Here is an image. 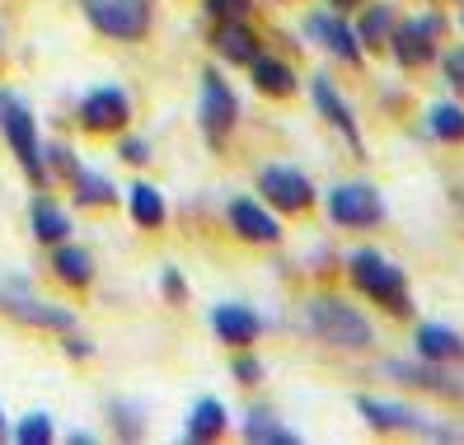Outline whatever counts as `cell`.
Listing matches in <instances>:
<instances>
[{"mask_svg": "<svg viewBox=\"0 0 464 445\" xmlns=\"http://www.w3.org/2000/svg\"><path fill=\"white\" fill-rule=\"evenodd\" d=\"M352 282H357L371 300H380L390 314H413V305H408V286H403V272L380 258L375 248H362V254H352Z\"/></svg>", "mask_w": 464, "mask_h": 445, "instance_id": "cell-1", "label": "cell"}, {"mask_svg": "<svg viewBox=\"0 0 464 445\" xmlns=\"http://www.w3.org/2000/svg\"><path fill=\"white\" fill-rule=\"evenodd\" d=\"M310 328L319 333L324 343H334V347H371V338H375L371 324L338 295L310 300Z\"/></svg>", "mask_w": 464, "mask_h": 445, "instance_id": "cell-2", "label": "cell"}, {"mask_svg": "<svg viewBox=\"0 0 464 445\" xmlns=\"http://www.w3.org/2000/svg\"><path fill=\"white\" fill-rule=\"evenodd\" d=\"M0 127H5L10 146H14L19 164H24V169H29V179H34V183H43V179H47V164H43V146H38V131H34V113H29V108H24L19 99L0 94Z\"/></svg>", "mask_w": 464, "mask_h": 445, "instance_id": "cell-3", "label": "cell"}, {"mask_svg": "<svg viewBox=\"0 0 464 445\" xmlns=\"http://www.w3.org/2000/svg\"><path fill=\"white\" fill-rule=\"evenodd\" d=\"M85 19L108 38H141L150 29L146 0H85Z\"/></svg>", "mask_w": 464, "mask_h": 445, "instance_id": "cell-4", "label": "cell"}, {"mask_svg": "<svg viewBox=\"0 0 464 445\" xmlns=\"http://www.w3.org/2000/svg\"><path fill=\"white\" fill-rule=\"evenodd\" d=\"M258 188H263V198L277 207V211H305L310 207V179L300 174V169H291V164H267L263 169V179H258Z\"/></svg>", "mask_w": 464, "mask_h": 445, "instance_id": "cell-5", "label": "cell"}, {"mask_svg": "<svg viewBox=\"0 0 464 445\" xmlns=\"http://www.w3.org/2000/svg\"><path fill=\"white\" fill-rule=\"evenodd\" d=\"M235 118H239V103H235L230 85L216 71H207V80H202V131H207V141H226Z\"/></svg>", "mask_w": 464, "mask_h": 445, "instance_id": "cell-6", "label": "cell"}, {"mask_svg": "<svg viewBox=\"0 0 464 445\" xmlns=\"http://www.w3.org/2000/svg\"><path fill=\"white\" fill-rule=\"evenodd\" d=\"M80 122H85L90 131H122L131 122V103L122 90L103 85L94 94H85V103H80Z\"/></svg>", "mask_w": 464, "mask_h": 445, "instance_id": "cell-7", "label": "cell"}, {"mask_svg": "<svg viewBox=\"0 0 464 445\" xmlns=\"http://www.w3.org/2000/svg\"><path fill=\"white\" fill-rule=\"evenodd\" d=\"M329 211H334L338 226H375V220L385 216L375 188H366V183H347V188L329 192Z\"/></svg>", "mask_w": 464, "mask_h": 445, "instance_id": "cell-8", "label": "cell"}, {"mask_svg": "<svg viewBox=\"0 0 464 445\" xmlns=\"http://www.w3.org/2000/svg\"><path fill=\"white\" fill-rule=\"evenodd\" d=\"M436 34H441V19H413L394 29V57L403 66H427L436 57Z\"/></svg>", "mask_w": 464, "mask_h": 445, "instance_id": "cell-9", "label": "cell"}, {"mask_svg": "<svg viewBox=\"0 0 464 445\" xmlns=\"http://www.w3.org/2000/svg\"><path fill=\"white\" fill-rule=\"evenodd\" d=\"M357 412L366 417L371 427H380V431H418V427H427V417L418 408L385 403V399H357Z\"/></svg>", "mask_w": 464, "mask_h": 445, "instance_id": "cell-10", "label": "cell"}, {"mask_svg": "<svg viewBox=\"0 0 464 445\" xmlns=\"http://www.w3.org/2000/svg\"><path fill=\"white\" fill-rule=\"evenodd\" d=\"M310 90H314V103H319V113L329 118V122H334V127H338V131L347 136V146H352V150L362 155L366 146H362V136H357V118H352V108H347V103L338 99V90H334V80H324V75H319V80H314Z\"/></svg>", "mask_w": 464, "mask_h": 445, "instance_id": "cell-11", "label": "cell"}, {"mask_svg": "<svg viewBox=\"0 0 464 445\" xmlns=\"http://www.w3.org/2000/svg\"><path fill=\"white\" fill-rule=\"evenodd\" d=\"M230 226H235L244 239H254V244H277V239H282V226H277V220H272L258 202H249V198L230 202Z\"/></svg>", "mask_w": 464, "mask_h": 445, "instance_id": "cell-12", "label": "cell"}, {"mask_svg": "<svg viewBox=\"0 0 464 445\" xmlns=\"http://www.w3.org/2000/svg\"><path fill=\"white\" fill-rule=\"evenodd\" d=\"M211 328H216V338H221V343L244 347V343L258 338V314L239 310V305H221V310H211Z\"/></svg>", "mask_w": 464, "mask_h": 445, "instance_id": "cell-13", "label": "cell"}, {"mask_svg": "<svg viewBox=\"0 0 464 445\" xmlns=\"http://www.w3.org/2000/svg\"><path fill=\"white\" fill-rule=\"evenodd\" d=\"M418 352L422 361H459L464 356V338L446 324H422L418 328Z\"/></svg>", "mask_w": 464, "mask_h": 445, "instance_id": "cell-14", "label": "cell"}, {"mask_svg": "<svg viewBox=\"0 0 464 445\" xmlns=\"http://www.w3.org/2000/svg\"><path fill=\"white\" fill-rule=\"evenodd\" d=\"M310 34H314L324 47H329L338 62H357V57H362V52H357V38H352V29H347L343 19H334V15H314V19H310Z\"/></svg>", "mask_w": 464, "mask_h": 445, "instance_id": "cell-15", "label": "cell"}, {"mask_svg": "<svg viewBox=\"0 0 464 445\" xmlns=\"http://www.w3.org/2000/svg\"><path fill=\"white\" fill-rule=\"evenodd\" d=\"M216 47H221V57H226V62H244V66H249V62H254L258 38H254L249 24H239V19H221V24H216Z\"/></svg>", "mask_w": 464, "mask_h": 445, "instance_id": "cell-16", "label": "cell"}, {"mask_svg": "<svg viewBox=\"0 0 464 445\" xmlns=\"http://www.w3.org/2000/svg\"><path fill=\"white\" fill-rule=\"evenodd\" d=\"M10 310H14V319H24V324H38V328H57V333H66L75 319H71V310H62V305H47V300H24V295H10Z\"/></svg>", "mask_w": 464, "mask_h": 445, "instance_id": "cell-17", "label": "cell"}, {"mask_svg": "<svg viewBox=\"0 0 464 445\" xmlns=\"http://www.w3.org/2000/svg\"><path fill=\"white\" fill-rule=\"evenodd\" d=\"M390 375H399V380H413V384H422V389H441V394H459V380H450L446 371H441V361H427V366H413V361H390Z\"/></svg>", "mask_w": 464, "mask_h": 445, "instance_id": "cell-18", "label": "cell"}, {"mask_svg": "<svg viewBox=\"0 0 464 445\" xmlns=\"http://www.w3.org/2000/svg\"><path fill=\"white\" fill-rule=\"evenodd\" d=\"M52 272L62 276V282H71V286H85L90 276H94V258L85 254V248H75V244H57V254H52Z\"/></svg>", "mask_w": 464, "mask_h": 445, "instance_id": "cell-19", "label": "cell"}, {"mask_svg": "<svg viewBox=\"0 0 464 445\" xmlns=\"http://www.w3.org/2000/svg\"><path fill=\"white\" fill-rule=\"evenodd\" d=\"M249 71H254V85L263 90V94H291L295 90V75H291V66H282V62H272V57H258L254 52V62H249Z\"/></svg>", "mask_w": 464, "mask_h": 445, "instance_id": "cell-20", "label": "cell"}, {"mask_svg": "<svg viewBox=\"0 0 464 445\" xmlns=\"http://www.w3.org/2000/svg\"><path fill=\"white\" fill-rule=\"evenodd\" d=\"M34 235H38L43 244H62V239L71 235L66 211H57L47 198H38V202H34Z\"/></svg>", "mask_w": 464, "mask_h": 445, "instance_id": "cell-21", "label": "cell"}, {"mask_svg": "<svg viewBox=\"0 0 464 445\" xmlns=\"http://www.w3.org/2000/svg\"><path fill=\"white\" fill-rule=\"evenodd\" d=\"M221 427H226V408L216 399H202L193 417H188V440H211V436H221Z\"/></svg>", "mask_w": 464, "mask_h": 445, "instance_id": "cell-22", "label": "cell"}, {"mask_svg": "<svg viewBox=\"0 0 464 445\" xmlns=\"http://www.w3.org/2000/svg\"><path fill=\"white\" fill-rule=\"evenodd\" d=\"M131 220H136V226H146V230L165 226V202H160L155 188H146V183L131 188Z\"/></svg>", "mask_w": 464, "mask_h": 445, "instance_id": "cell-23", "label": "cell"}, {"mask_svg": "<svg viewBox=\"0 0 464 445\" xmlns=\"http://www.w3.org/2000/svg\"><path fill=\"white\" fill-rule=\"evenodd\" d=\"M71 183H75V198L85 207H99V202L108 207V202H113V183H108L103 174H94V169H75Z\"/></svg>", "mask_w": 464, "mask_h": 445, "instance_id": "cell-24", "label": "cell"}, {"mask_svg": "<svg viewBox=\"0 0 464 445\" xmlns=\"http://www.w3.org/2000/svg\"><path fill=\"white\" fill-rule=\"evenodd\" d=\"M427 122H431V131L441 136V141H464V108H455V103H431Z\"/></svg>", "mask_w": 464, "mask_h": 445, "instance_id": "cell-25", "label": "cell"}, {"mask_svg": "<svg viewBox=\"0 0 464 445\" xmlns=\"http://www.w3.org/2000/svg\"><path fill=\"white\" fill-rule=\"evenodd\" d=\"M244 436H249V440H267V445H295V440H300L291 427H277V422H272L267 412H254L249 427H244Z\"/></svg>", "mask_w": 464, "mask_h": 445, "instance_id": "cell-26", "label": "cell"}, {"mask_svg": "<svg viewBox=\"0 0 464 445\" xmlns=\"http://www.w3.org/2000/svg\"><path fill=\"white\" fill-rule=\"evenodd\" d=\"M14 440H19V445H47V440H52V417H47V412H29V417L19 422Z\"/></svg>", "mask_w": 464, "mask_h": 445, "instance_id": "cell-27", "label": "cell"}, {"mask_svg": "<svg viewBox=\"0 0 464 445\" xmlns=\"http://www.w3.org/2000/svg\"><path fill=\"white\" fill-rule=\"evenodd\" d=\"M385 29H390V5H371L362 19V43H380Z\"/></svg>", "mask_w": 464, "mask_h": 445, "instance_id": "cell-28", "label": "cell"}, {"mask_svg": "<svg viewBox=\"0 0 464 445\" xmlns=\"http://www.w3.org/2000/svg\"><path fill=\"white\" fill-rule=\"evenodd\" d=\"M43 155L52 160V169H57V174H75V169H80V164H75V155H71L66 146H47Z\"/></svg>", "mask_w": 464, "mask_h": 445, "instance_id": "cell-29", "label": "cell"}, {"mask_svg": "<svg viewBox=\"0 0 464 445\" xmlns=\"http://www.w3.org/2000/svg\"><path fill=\"white\" fill-rule=\"evenodd\" d=\"M446 75H450L455 90H464V47H455L450 57H446Z\"/></svg>", "mask_w": 464, "mask_h": 445, "instance_id": "cell-30", "label": "cell"}, {"mask_svg": "<svg viewBox=\"0 0 464 445\" xmlns=\"http://www.w3.org/2000/svg\"><path fill=\"white\" fill-rule=\"evenodd\" d=\"M207 10H211V15H221V19H239L244 0H207Z\"/></svg>", "mask_w": 464, "mask_h": 445, "instance_id": "cell-31", "label": "cell"}, {"mask_svg": "<svg viewBox=\"0 0 464 445\" xmlns=\"http://www.w3.org/2000/svg\"><path fill=\"white\" fill-rule=\"evenodd\" d=\"M146 155H150L146 141H122V160H127V164H146Z\"/></svg>", "mask_w": 464, "mask_h": 445, "instance_id": "cell-32", "label": "cell"}, {"mask_svg": "<svg viewBox=\"0 0 464 445\" xmlns=\"http://www.w3.org/2000/svg\"><path fill=\"white\" fill-rule=\"evenodd\" d=\"M113 412L122 417V422H118V431H122V436H141V427H136V417H131V408H122V403H113Z\"/></svg>", "mask_w": 464, "mask_h": 445, "instance_id": "cell-33", "label": "cell"}, {"mask_svg": "<svg viewBox=\"0 0 464 445\" xmlns=\"http://www.w3.org/2000/svg\"><path fill=\"white\" fill-rule=\"evenodd\" d=\"M235 375H239V380H258V361L239 356V361H235Z\"/></svg>", "mask_w": 464, "mask_h": 445, "instance_id": "cell-34", "label": "cell"}, {"mask_svg": "<svg viewBox=\"0 0 464 445\" xmlns=\"http://www.w3.org/2000/svg\"><path fill=\"white\" fill-rule=\"evenodd\" d=\"M165 295H183V276L179 272H165Z\"/></svg>", "mask_w": 464, "mask_h": 445, "instance_id": "cell-35", "label": "cell"}, {"mask_svg": "<svg viewBox=\"0 0 464 445\" xmlns=\"http://www.w3.org/2000/svg\"><path fill=\"white\" fill-rule=\"evenodd\" d=\"M334 5H338V10H352V5H362V0H334Z\"/></svg>", "mask_w": 464, "mask_h": 445, "instance_id": "cell-36", "label": "cell"}, {"mask_svg": "<svg viewBox=\"0 0 464 445\" xmlns=\"http://www.w3.org/2000/svg\"><path fill=\"white\" fill-rule=\"evenodd\" d=\"M0 436H5V417H0Z\"/></svg>", "mask_w": 464, "mask_h": 445, "instance_id": "cell-37", "label": "cell"}]
</instances>
